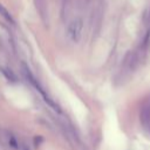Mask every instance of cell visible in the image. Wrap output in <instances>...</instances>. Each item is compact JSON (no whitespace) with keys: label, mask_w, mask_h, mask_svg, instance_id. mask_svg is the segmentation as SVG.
<instances>
[{"label":"cell","mask_w":150,"mask_h":150,"mask_svg":"<svg viewBox=\"0 0 150 150\" xmlns=\"http://www.w3.org/2000/svg\"><path fill=\"white\" fill-rule=\"evenodd\" d=\"M23 73H25V76L28 79V81H29V82L33 84V87L36 89V91H39V93H40V95L42 96L43 101H45V102H47V104H48V105H50L55 111L60 112V108H59V105H57V104H56V103L50 98V96L45 91V89L42 88V86H41V84L35 80V77L33 76V74L29 71V69H28L25 64H23Z\"/></svg>","instance_id":"6da1fadb"},{"label":"cell","mask_w":150,"mask_h":150,"mask_svg":"<svg viewBox=\"0 0 150 150\" xmlns=\"http://www.w3.org/2000/svg\"><path fill=\"white\" fill-rule=\"evenodd\" d=\"M82 28H83V23L81 19H75L73 20L67 28V36L71 42H79L82 35Z\"/></svg>","instance_id":"7a4b0ae2"},{"label":"cell","mask_w":150,"mask_h":150,"mask_svg":"<svg viewBox=\"0 0 150 150\" xmlns=\"http://www.w3.org/2000/svg\"><path fill=\"white\" fill-rule=\"evenodd\" d=\"M0 14H1V16L2 18H5L8 22H11V23H14V20H13V18H12V15H11V13L2 6V5H0Z\"/></svg>","instance_id":"3957f363"},{"label":"cell","mask_w":150,"mask_h":150,"mask_svg":"<svg viewBox=\"0 0 150 150\" xmlns=\"http://www.w3.org/2000/svg\"><path fill=\"white\" fill-rule=\"evenodd\" d=\"M1 71L6 75V77H7L8 80H11V81H13V82H15V81H16V77H15V75H14L12 71H8L7 69H2Z\"/></svg>","instance_id":"277c9868"},{"label":"cell","mask_w":150,"mask_h":150,"mask_svg":"<svg viewBox=\"0 0 150 150\" xmlns=\"http://www.w3.org/2000/svg\"><path fill=\"white\" fill-rule=\"evenodd\" d=\"M8 143H9V145H11L12 148H14V149H19L18 142H16V139H15L13 136H9V137H8Z\"/></svg>","instance_id":"5b68a950"}]
</instances>
